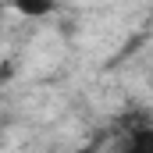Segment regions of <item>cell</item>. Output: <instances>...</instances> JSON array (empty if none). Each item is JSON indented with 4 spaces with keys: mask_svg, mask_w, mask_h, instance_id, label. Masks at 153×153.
<instances>
[{
    "mask_svg": "<svg viewBox=\"0 0 153 153\" xmlns=\"http://www.w3.org/2000/svg\"><path fill=\"white\" fill-rule=\"evenodd\" d=\"M121 153H153V125H143L121 139Z\"/></svg>",
    "mask_w": 153,
    "mask_h": 153,
    "instance_id": "obj_1",
    "label": "cell"
},
{
    "mask_svg": "<svg viewBox=\"0 0 153 153\" xmlns=\"http://www.w3.org/2000/svg\"><path fill=\"white\" fill-rule=\"evenodd\" d=\"M18 11H22V14H32V18H39V14H50L53 7H50V4H18Z\"/></svg>",
    "mask_w": 153,
    "mask_h": 153,
    "instance_id": "obj_2",
    "label": "cell"
},
{
    "mask_svg": "<svg viewBox=\"0 0 153 153\" xmlns=\"http://www.w3.org/2000/svg\"><path fill=\"white\" fill-rule=\"evenodd\" d=\"M68 153H100V150H96V143H85V146H75V150H68Z\"/></svg>",
    "mask_w": 153,
    "mask_h": 153,
    "instance_id": "obj_3",
    "label": "cell"
}]
</instances>
